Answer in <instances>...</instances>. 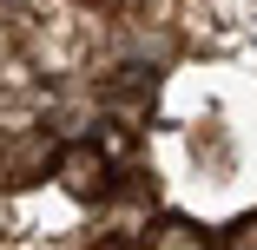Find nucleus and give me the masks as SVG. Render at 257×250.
I'll return each mask as SVG.
<instances>
[{
	"label": "nucleus",
	"instance_id": "4",
	"mask_svg": "<svg viewBox=\"0 0 257 250\" xmlns=\"http://www.w3.org/2000/svg\"><path fill=\"white\" fill-rule=\"evenodd\" d=\"M145 250H218V237L191 217H178V211H165V217L145 224Z\"/></svg>",
	"mask_w": 257,
	"mask_h": 250
},
{
	"label": "nucleus",
	"instance_id": "3",
	"mask_svg": "<svg viewBox=\"0 0 257 250\" xmlns=\"http://www.w3.org/2000/svg\"><path fill=\"white\" fill-rule=\"evenodd\" d=\"M106 204L112 211H152V204H159V171H152V165H112Z\"/></svg>",
	"mask_w": 257,
	"mask_h": 250
},
{
	"label": "nucleus",
	"instance_id": "1",
	"mask_svg": "<svg viewBox=\"0 0 257 250\" xmlns=\"http://www.w3.org/2000/svg\"><path fill=\"white\" fill-rule=\"evenodd\" d=\"M60 132L53 125H14L0 138V191H27V184H46L60 178Z\"/></svg>",
	"mask_w": 257,
	"mask_h": 250
},
{
	"label": "nucleus",
	"instance_id": "5",
	"mask_svg": "<svg viewBox=\"0 0 257 250\" xmlns=\"http://www.w3.org/2000/svg\"><path fill=\"white\" fill-rule=\"evenodd\" d=\"M92 250H145V237H125V230H112V237H99Z\"/></svg>",
	"mask_w": 257,
	"mask_h": 250
},
{
	"label": "nucleus",
	"instance_id": "6",
	"mask_svg": "<svg viewBox=\"0 0 257 250\" xmlns=\"http://www.w3.org/2000/svg\"><path fill=\"white\" fill-rule=\"evenodd\" d=\"M73 7H99V0H73Z\"/></svg>",
	"mask_w": 257,
	"mask_h": 250
},
{
	"label": "nucleus",
	"instance_id": "2",
	"mask_svg": "<svg viewBox=\"0 0 257 250\" xmlns=\"http://www.w3.org/2000/svg\"><path fill=\"white\" fill-rule=\"evenodd\" d=\"M60 184L79 197V204H106V184H112V158L99 152V138H73L60 152Z\"/></svg>",
	"mask_w": 257,
	"mask_h": 250
}]
</instances>
